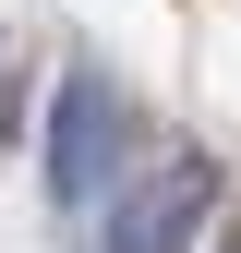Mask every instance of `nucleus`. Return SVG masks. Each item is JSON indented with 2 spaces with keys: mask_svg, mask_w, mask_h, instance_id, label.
Segmentation results:
<instances>
[{
  "mask_svg": "<svg viewBox=\"0 0 241 253\" xmlns=\"http://www.w3.org/2000/svg\"><path fill=\"white\" fill-rule=\"evenodd\" d=\"M133 169V109H120L109 73H60L48 84V205L60 217H97Z\"/></svg>",
  "mask_w": 241,
  "mask_h": 253,
  "instance_id": "nucleus-1",
  "label": "nucleus"
},
{
  "mask_svg": "<svg viewBox=\"0 0 241 253\" xmlns=\"http://www.w3.org/2000/svg\"><path fill=\"white\" fill-rule=\"evenodd\" d=\"M205 205H217V169L205 157H169V169H120V193L97 205V253H193Z\"/></svg>",
  "mask_w": 241,
  "mask_h": 253,
  "instance_id": "nucleus-2",
  "label": "nucleus"
}]
</instances>
